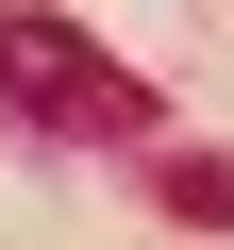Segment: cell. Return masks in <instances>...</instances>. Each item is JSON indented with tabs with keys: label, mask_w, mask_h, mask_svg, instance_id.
I'll return each mask as SVG.
<instances>
[{
	"label": "cell",
	"mask_w": 234,
	"mask_h": 250,
	"mask_svg": "<svg viewBox=\"0 0 234 250\" xmlns=\"http://www.w3.org/2000/svg\"><path fill=\"white\" fill-rule=\"evenodd\" d=\"M0 117L17 134H151V83L117 67L84 17H50V0H0Z\"/></svg>",
	"instance_id": "obj_1"
},
{
	"label": "cell",
	"mask_w": 234,
	"mask_h": 250,
	"mask_svg": "<svg viewBox=\"0 0 234 250\" xmlns=\"http://www.w3.org/2000/svg\"><path fill=\"white\" fill-rule=\"evenodd\" d=\"M167 217H201V233H234V167H217V150H167Z\"/></svg>",
	"instance_id": "obj_2"
}]
</instances>
